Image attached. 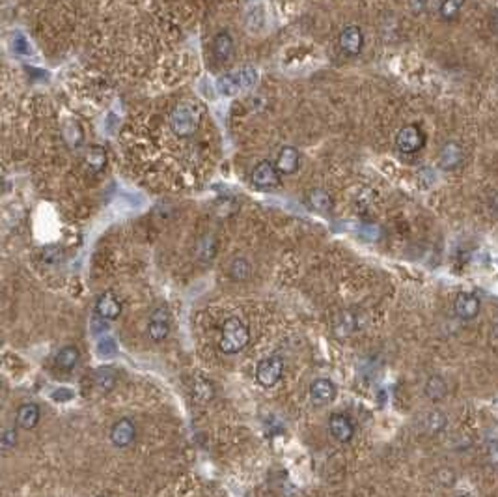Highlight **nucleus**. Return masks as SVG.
<instances>
[{
  "label": "nucleus",
  "instance_id": "nucleus-4",
  "mask_svg": "<svg viewBox=\"0 0 498 497\" xmlns=\"http://www.w3.org/2000/svg\"><path fill=\"white\" fill-rule=\"evenodd\" d=\"M250 182L260 191H272L282 182V174L277 169V165L271 161H260L250 172Z\"/></svg>",
  "mask_w": 498,
  "mask_h": 497
},
{
  "label": "nucleus",
  "instance_id": "nucleus-29",
  "mask_svg": "<svg viewBox=\"0 0 498 497\" xmlns=\"http://www.w3.org/2000/svg\"><path fill=\"white\" fill-rule=\"evenodd\" d=\"M15 445H17V430H15V428H10V430H6L4 436H2V449L12 450Z\"/></svg>",
  "mask_w": 498,
  "mask_h": 497
},
{
  "label": "nucleus",
  "instance_id": "nucleus-17",
  "mask_svg": "<svg viewBox=\"0 0 498 497\" xmlns=\"http://www.w3.org/2000/svg\"><path fill=\"white\" fill-rule=\"evenodd\" d=\"M107 161H109V155L104 152V148L101 146H90L84 152V155H82V163H84L90 174L103 172L104 167H107Z\"/></svg>",
  "mask_w": 498,
  "mask_h": 497
},
{
  "label": "nucleus",
  "instance_id": "nucleus-15",
  "mask_svg": "<svg viewBox=\"0 0 498 497\" xmlns=\"http://www.w3.org/2000/svg\"><path fill=\"white\" fill-rule=\"evenodd\" d=\"M329 430L332 434V438L342 443L351 441V438L355 436V425L348 415L343 413H332L329 419Z\"/></svg>",
  "mask_w": 498,
  "mask_h": 497
},
{
  "label": "nucleus",
  "instance_id": "nucleus-12",
  "mask_svg": "<svg viewBox=\"0 0 498 497\" xmlns=\"http://www.w3.org/2000/svg\"><path fill=\"white\" fill-rule=\"evenodd\" d=\"M95 314L101 320H116L122 314V301L112 290H107L95 301Z\"/></svg>",
  "mask_w": 498,
  "mask_h": 497
},
{
  "label": "nucleus",
  "instance_id": "nucleus-6",
  "mask_svg": "<svg viewBox=\"0 0 498 497\" xmlns=\"http://www.w3.org/2000/svg\"><path fill=\"white\" fill-rule=\"evenodd\" d=\"M423 144H426V135H423L422 129L414 125V123L403 125V128L398 131V135H396V148H398L401 153H407V155L420 152Z\"/></svg>",
  "mask_w": 498,
  "mask_h": 497
},
{
  "label": "nucleus",
  "instance_id": "nucleus-16",
  "mask_svg": "<svg viewBox=\"0 0 498 497\" xmlns=\"http://www.w3.org/2000/svg\"><path fill=\"white\" fill-rule=\"evenodd\" d=\"M306 204L310 210L316 211V213H323V215L334 210V199L325 189H312L306 194Z\"/></svg>",
  "mask_w": 498,
  "mask_h": 497
},
{
  "label": "nucleus",
  "instance_id": "nucleus-18",
  "mask_svg": "<svg viewBox=\"0 0 498 497\" xmlns=\"http://www.w3.org/2000/svg\"><path fill=\"white\" fill-rule=\"evenodd\" d=\"M41 411L38 408V404L34 402H26L21 404L17 408V427L23 428V430H32V428L38 427L40 422Z\"/></svg>",
  "mask_w": 498,
  "mask_h": 497
},
{
  "label": "nucleus",
  "instance_id": "nucleus-24",
  "mask_svg": "<svg viewBox=\"0 0 498 497\" xmlns=\"http://www.w3.org/2000/svg\"><path fill=\"white\" fill-rule=\"evenodd\" d=\"M250 275H252V266H250L247 258H235V260L230 263V277H232L233 281H249Z\"/></svg>",
  "mask_w": 498,
  "mask_h": 497
},
{
  "label": "nucleus",
  "instance_id": "nucleus-28",
  "mask_svg": "<svg viewBox=\"0 0 498 497\" xmlns=\"http://www.w3.org/2000/svg\"><path fill=\"white\" fill-rule=\"evenodd\" d=\"M426 427H428L429 432H440L442 428L446 427V417L442 415L440 411H433V413H429L428 419H426Z\"/></svg>",
  "mask_w": 498,
  "mask_h": 497
},
{
  "label": "nucleus",
  "instance_id": "nucleus-10",
  "mask_svg": "<svg viewBox=\"0 0 498 497\" xmlns=\"http://www.w3.org/2000/svg\"><path fill=\"white\" fill-rule=\"evenodd\" d=\"M211 53L217 64L224 66L233 59L235 53V45H233V38L230 36V32L222 30L219 34H215L213 41H211Z\"/></svg>",
  "mask_w": 498,
  "mask_h": 497
},
{
  "label": "nucleus",
  "instance_id": "nucleus-1",
  "mask_svg": "<svg viewBox=\"0 0 498 497\" xmlns=\"http://www.w3.org/2000/svg\"><path fill=\"white\" fill-rule=\"evenodd\" d=\"M202 109L194 101H181L180 105L174 107L170 112V129L176 137L189 139L198 133L200 123H202Z\"/></svg>",
  "mask_w": 498,
  "mask_h": 497
},
{
  "label": "nucleus",
  "instance_id": "nucleus-22",
  "mask_svg": "<svg viewBox=\"0 0 498 497\" xmlns=\"http://www.w3.org/2000/svg\"><path fill=\"white\" fill-rule=\"evenodd\" d=\"M357 329V318L353 316V312H340L334 320V333L336 337L343 339L349 337Z\"/></svg>",
  "mask_w": 498,
  "mask_h": 497
},
{
  "label": "nucleus",
  "instance_id": "nucleus-9",
  "mask_svg": "<svg viewBox=\"0 0 498 497\" xmlns=\"http://www.w3.org/2000/svg\"><path fill=\"white\" fill-rule=\"evenodd\" d=\"M481 303L480 298L472 292H459L456 296V301H453V312L458 316L459 320H465V322H470L474 320L476 316L480 314Z\"/></svg>",
  "mask_w": 498,
  "mask_h": 497
},
{
  "label": "nucleus",
  "instance_id": "nucleus-7",
  "mask_svg": "<svg viewBox=\"0 0 498 497\" xmlns=\"http://www.w3.org/2000/svg\"><path fill=\"white\" fill-rule=\"evenodd\" d=\"M338 45H340L343 54L357 56V54L362 53V49H364V32H362V29L357 26V24H349V26H345V29L340 32Z\"/></svg>",
  "mask_w": 498,
  "mask_h": 497
},
{
  "label": "nucleus",
  "instance_id": "nucleus-13",
  "mask_svg": "<svg viewBox=\"0 0 498 497\" xmlns=\"http://www.w3.org/2000/svg\"><path fill=\"white\" fill-rule=\"evenodd\" d=\"M336 385L327 378H319L310 385V400L313 406H327L336 398Z\"/></svg>",
  "mask_w": 498,
  "mask_h": 497
},
{
  "label": "nucleus",
  "instance_id": "nucleus-26",
  "mask_svg": "<svg viewBox=\"0 0 498 497\" xmlns=\"http://www.w3.org/2000/svg\"><path fill=\"white\" fill-rule=\"evenodd\" d=\"M461 161V150L456 144H446L444 152H442V167L444 169H452Z\"/></svg>",
  "mask_w": 498,
  "mask_h": 497
},
{
  "label": "nucleus",
  "instance_id": "nucleus-21",
  "mask_svg": "<svg viewBox=\"0 0 498 497\" xmlns=\"http://www.w3.org/2000/svg\"><path fill=\"white\" fill-rule=\"evenodd\" d=\"M217 249H219V241L215 238L213 234H205L202 236L196 243V257L202 260V262H211L217 254Z\"/></svg>",
  "mask_w": 498,
  "mask_h": 497
},
{
  "label": "nucleus",
  "instance_id": "nucleus-23",
  "mask_svg": "<svg viewBox=\"0 0 498 497\" xmlns=\"http://www.w3.org/2000/svg\"><path fill=\"white\" fill-rule=\"evenodd\" d=\"M116 380H118L116 370L110 369V367H103V369H99L98 372H95V385H98L99 391L103 392L112 391L114 385H116Z\"/></svg>",
  "mask_w": 498,
  "mask_h": 497
},
{
  "label": "nucleus",
  "instance_id": "nucleus-8",
  "mask_svg": "<svg viewBox=\"0 0 498 497\" xmlns=\"http://www.w3.org/2000/svg\"><path fill=\"white\" fill-rule=\"evenodd\" d=\"M170 333V312L166 307H157L148 322V337L153 342H162L169 339Z\"/></svg>",
  "mask_w": 498,
  "mask_h": 497
},
{
  "label": "nucleus",
  "instance_id": "nucleus-5",
  "mask_svg": "<svg viewBox=\"0 0 498 497\" xmlns=\"http://www.w3.org/2000/svg\"><path fill=\"white\" fill-rule=\"evenodd\" d=\"M284 372V359L280 355H269L265 359H261L256 369V381L261 387H274L282 378Z\"/></svg>",
  "mask_w": 498,
  "mask_h": 497
},
{
  "label": "nucleus",
  "instance_id": "nucleus-31",
  "mask_svg": "<svg viewBox=\"0 0 498 497\" xmlns=\"http://www.w3.org/2000/svg\"><path fill=\"white\" fill-rule=\"evenodd\" d=\"M487 458H489L491 466L498 468V441H489V445H487Z\"/></svg>",
  "mask_w": 498,
  "mask_h": 497
},
{
  "label": "nucleus",
  "instance_id": "nucleus-27",
  "mask_svg": "<svg viewBox=\"0 0 498 497\" xmlns=\"http://www.w3.org/2000/svg\"><path fill=\"white\" fill-rule=\"evenodd\" d=\"M465 0H442L440 2V15L444 19H452L459 13V10L463 8Z\"/></svg>",
  "mask_w": 498,
  "mask_h": 497
},
{
  "label": "nucleus",
  "instance_id": "nucleus-14",
  "mask_svg": "<svg viewBox=\"0 0 498 497\" xmlns=\"http://www.w3.org/2000/svg\"><path fill=\"white\" fill-rule=\"evenodd\" d=\"M274 165L282 176H293L297 170L301 169V153L293 146H284L279 152Z\"/></svg>",
  "mask_w": 498,
  "mask_h": 497
},
{
  "label": "nucleus",
  "instance_id": "nucleus-3",
  "mask_svg": "<svg viewBox=\"0 0 498 497\" xmlns=\"http://www.w3.org/2000/svg\"><path fill=\"white\" fill-rule=\"evenodd\" d=\"M258 81V71L252 66H243L239 70L226 73V75L219 77L217 81V90L220 95H235L243 90L252 88Z\"/></svg>",
  "mask_w": 498,
  "mask_h": 497
},
{
  "label": "nucleus",
  "instance_id": "nucleus-19",
  "mask_svg": "<svg viewBox=\"0 0 498 497\" xmlns=\"http://www.w3.org/2000/svg\"><path fill=\"white\" fill-rule=\"evenodd\" d=\"M79 359H81V351L77 350V346H64L54 357V363L60 370L70 372L79 365Z\"/></svg>",
  "mask_w": 498,
  "mask_h": 497
},
{
  "label": "nucleus",
  "instance_id": "nucleus-25",
  "mask_svg": "<svg viewBox=\"0 0 498 497\" xmlns=\"http://www.w3.org/2000/svg\"><path fill=\"white\" fill-rule=\"evenodd\" d=\"M192 395H194L198 400L208 402V400H211V398L215 397L213 383L205 380V378H196V380H194V385H192Z\"/></svg>",
  "mask_w": 498,
  "mask_h": 497
},
{
  "label": "nucleus",
  "instance_id": "nucleus-30",
  "mask_svg": "<svg viewBox=\"0 0 498 497\" xmlns=\"http://www.w3.org/2000/svg\"><path fill=\"white\" fill-rule=\"evenodd\" d=\"M116 353V344L112 339H104L99 342V355L101 357H110Z\"/></svg>",
  "mask_w": 498,
  "mask_h": 497
},
{
  "label": "nucleus",
  "instance_id": "nucleus-33",
  "mask_svg": "<svg viewBox=\"0 0 498 497\" xmlns=\"http://www.w3.org/2000/svg\"><path fill=\"white\" fill-rule=\"evenodd\" d=\"M99 497H107V496H99Z\"/></svg>",
  "mask_w": 498,
  "mask_h": 497
},
{
  "label": "nucleus",
  "instance_id": "nucleus-11",
  "mask_svg": "<svg viewBox=\"0 0 498 497\" xmlns=\"http://www.w3.org/2000/svg\"><path fill=\"white\" fill-rule=\"evenodd\" d=\"M134 438H137V427H134V422L131 421V419H127V417L118 419V421L112 425V428H110V441H112V445L118 447V449L129 447V445L134 441Z\"/></svg>",
  "mask_w": 498,
  "mask_h": 497
},
{
  "label": "nucleus",
  "instance_id": "nucleus-2",
  "mask_svg": "<svg viewBox=\"0 0 498 497\" xmlns=\"http://www.w3.org/2000/svg\"><path fill=\"white\" fill-rule=\"evenodd\" d=\"M250 342V329L249 326L233 316V318H228L224 326H222V331H220V340H219V348L220 351H224L228 355H233V353H239L241 350L247 348V344Z\"/></svg>",
  "mask_w": 498,
  "mask_h": 497
},
{
  "label": "nucleus",
  "instance_id": "nucleus-32",
  "mask_svg": "<svg viewBox=\"0 0 498 497\" xmlns=\"http://www.w3.org/2000/svg\"><path fill=\"white\" fill-rule=\"evenodd\" d=\"M458 497H470V496H458Z\"/></svg>",
  "mask_w": 498,
  "mask_h": 497
},
{
  "label": "nucleus",
  "instance_id": "nucleus-20",
  "mask_svg": "<svg viewBox=\"0 0 498 497\" xmlns=\"http://www.w3.org/2000/svg\"><path fill=\"white\" fill-rule=\"evenodd\" d=\"M423 391H426V397H428L431 402H440L442 398H446L448 385L446 381H444V378H440V376H431V378L426 381Z\"/></svg>",
  "mask_w": 498,
  "mask_h": 497
}]
</instances>
